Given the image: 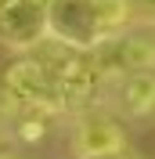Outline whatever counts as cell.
Listing matches in <instances>:
<instances>
[{
    "label": "cell",
    "mask_w": 155,
    "mask_h": 159,
    "mask_svg": "<svg viewBox=\"0 0 155 159\" xmlns=\"http://www.w3.org/2000/svg\"><path fill=\"white\" fill-rule=\"evenodd\" d=\"M130 18L126 0H47L51 40L76 51H94L105 36L126 29Z\"/></svg>",
    "instance_id": "cell-1"
},
{
    "label": "cell",
    "mask_w": 155,
    "mask_h": 159,
    "mask_svg": "<svg viewBox=\"0 0 155 159\" xmlns=\"http://www.w3.org/2000/svg\"><path fill=\"white\" fill-rule=\"evenodd\" d=\"M40 51V47H36ZM4 87L15 94V98L25 105V109H36V112H65V98H61V83H58V72L51 65V58L40 51V54H22L18 61H11L4 69Z\"/></svg>",
    "instance_id": "cell-2"
},
{
    "label": "cell",
    "mask_w": 155,
    "mask_h": 159,
    "mask_svg": "<svg viewBox=\"0 0 155 159\" xmlns=\"http://www.w3.org/2000/svg\"><path fill=\"white\" fill-rule=\"evenodd\" d=\"M87 54L94 61V69L101 72V80H119V76H130V72L155 69V36L119 29L112 36H105Z\"/></svg>",
    "instance_id": "cell-3"
},
{
    "label": "cell",
    "mask_w": 155,
    "mask_h": 159,
    "mask_svg": "<svg viewBox=\"0 0 155 159\" xmlns=\"http://www.w3.org/2000/svg\"><path fill=\"white\" fill-rule=\"evenodd\" d=\"M47 40V0H0V43L4 47L25 54Z\"/></svg>",
    "instance_id": "cell-4"
},
{
    "label": "cell",
    "mask_w": 155,
    "mask_h": 159,
    "mask_svg": "<svg viewBox=\"0 0 155 159\" xmlns=\"http://www.w3.org/2000/svg\"><path fill=\"white\" fill-rule=\"evenodd\" d=\"M119 148H126V134L108 112H97V109L79 112V123L72 130L76 159H101V156H112Z\"/></svg>",
    "instance_id": "cell-5"
},
{
    "label": "cell",
    "mask_w": 155,
    "mask_h": 159,
    "mask_svg": "<svg viewBox=\"0 0 155 159\" xmlns=\"http://www.w3.org/2000/svg\"><path fill=\"white\" fill-rule=\"evenodd\" d=\"M116 101L126 116H148L155 109V69L144 72H130V76L116 80Z\"/></svg>",
    "instance_id": "cell-6"
},
{
    "label": "cell",
    "mask_w": 155,
    "mask_h": 159,
    "mask_svg": "<svg viewBox=\"0 0 155 159\" xmlns=\"http://www.w3.org/2000/svg\"><path fill=\"white\" fill-rule=\"evenodd\" d=\"M130 4V15L137 18H155V0H126Z\"/></svg>",
    "instance_id": "cell-7"
},
{
    "label": "cell",
    "mask_w": 155,
    "mask_h": 159,
    "mask_svg": "<svg viewBox=\"0 0 155 159\" xmlns=\"http://www.w3.org/2000/svg\"><path fill=\"white\" fill-rule=\"evenodd\" d=\"M101 159H141L137 152H130V148H119V152H112V156H101Z\"/></svg>",
    "instance_id": "cell-8"
},
{
    "label": "cell",
    "mask_w": 155,
    "mask_h": 159,
    "mask_svg": "<svg viewBox=\"0 0 155 159\" xmlns=\"http://www.w3.org/2000/svg\"><path fill=\"white\" fill-rule=\"evenodd\" d=\"M0 159H18V156H11V152H0Z\"/></svg>",
    "instance_id": "cell-9"
}]
</instances>
